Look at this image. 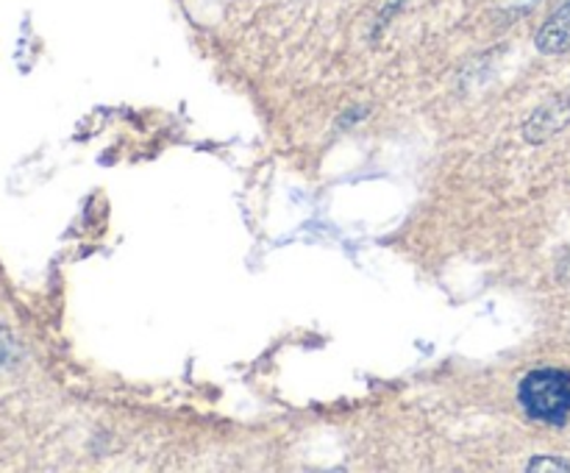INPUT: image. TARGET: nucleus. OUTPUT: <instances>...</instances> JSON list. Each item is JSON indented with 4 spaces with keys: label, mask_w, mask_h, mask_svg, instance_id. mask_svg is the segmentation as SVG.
<instances>
[{
    "label": "nucleus",
    "mask_w": 570,
    "mask_h": 473,
    "mask_svg": "<svg viewBox=\"0 0 570 473\" xmlns=\"http://www.w3.org/2000/svg\"><path fill=\"white\" fill-rule=\"evenodd\" d=\"M518 398L532 421L562 426L570 417V371L538 367V371L527 373L518 387Z\"/></svg>",
    "instance_id": "nucleus-1"
},
{
    "label": "nucleus",
    "mask_w": 570,
    "mask_h": 473,
    "mask_svg": "<svg viewBox=\"0 0 570 473\" xmlns=\"http://www.w3.org/2000/svg\"><path fill=\"white\" fill-rule=\"evenodd\" d=\"M570 126V89L568 92L557 95L549 104L540 106L527 122H523V137L532 145L549 142L551 137H557L560 131H566Z\"/></svg>",
    "instance_id": "nucleus-2"
},
{
    "label": "nucleus",
    "mask_w": 570,
    "mask_h": 473,
    "mask_svg": "<svg viewBox=\"0 0 570 473\" xmlns=\"http://www.w3.org/2000/svg\"><path fill=\"white\" fill-rule=\"evenodd\" d=\"M534 45H538L540 53L560 56L570 50V0L566 6L554 11L549 20L540 26L538 37H534Z\"/></svg>",
    "instance_id": "nucleus-3"
},
{
    "label": "nucleus",
    "mask_w": 570,
    "mask_h": 473,
    "mask_svg": "<svg viewBox=\"0 0 570 473\" xmlns=\"http://www.w3.org/2000/svg\"><path fill=\"white\" fill-rule=\"evenodd\" d=\"M527 471L532 473H546V471H557V473H570V462L566 456H532L527 465Z\"/></svg>",
    "instance_id": "nucleus-4"
},
{
    "label": "nucleus",
    "mask_w": 570,
    "mask_h": 473,
    "mask_svg": "<svg viewBox=\"0 0 570 473\" xmlns=\"http://www.w3.org/2000/svg\"><path fill=\"white\" fill-rule=\"evenodd\" d=\"M560 278H562V284H570V254L566 256V259H562V265H560Z\"/></svg>",
    "instance_id": "nucleus-5"
},
{
    "label": "nucleus",
    "mask_w": 570,
    "mask_h": 473,
    "mask_svg": "<svg viewBox=\"0 0 570 473\" xmlns=\"http://www.w3.org/2000/svg\"><path fill=\"white\" fill-rule=\"evenodd\" d=\"M6 359H9V351H6V348H3V345H0V367H3V365H6Z\"/></svg>",
    "instance_id": "nucleus-6"
}]
</instances>
